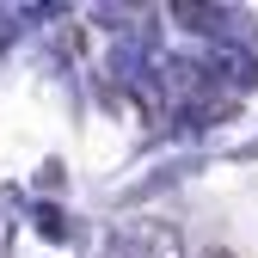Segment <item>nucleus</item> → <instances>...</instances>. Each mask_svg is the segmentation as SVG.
<instances>
[{
	"label": "nucleus",
	"mask_w": 258,
	"mask_h": 258,
	"mask_svg": "<svg viewBox=\"0 0 258 258\" xmlns=\"http://www.w3.org/2000/svg\"><path fill=\"white\" fill-rule=\"evenodd\" d=\"M123 252H136V258H178V234L166 221H136V228L123 234Z\"/></svg>",
	"instance_id": "f257e3e1"
},
{
	"label": "nucleus",
	"mask_w": 258,
	"mask_h": 258,
	"mask_svg": "<svg viewBox=\"0 0 258 258\" xmlns=\"http://www.w3.org/2000/svg\"><path fill=\"white\" fill-rule=\"evenodd\" d=\"M203 258H234V252H228V246H209V252H203Z\"/></svg>",
	"instance_id": "f03ea898"
}]
</instances>
